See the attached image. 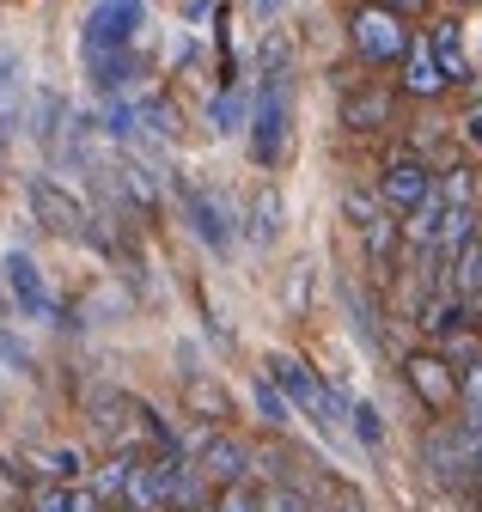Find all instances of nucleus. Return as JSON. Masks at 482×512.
<instances>
[{
	"label": "nucleus",
	"instance_id": "obj_10",
	"mask_svg": "<svg viewBox=\"0 0 482 512\" xmlns=\"http://www.w3.org/2000/svg\"><path fill=\"white\" fill-rule=\"evenodd\" d=\"M403 384L421 397V409L428 415H446L452 403H458V366L446 360V354H403Z\"/></svg>",
	"mask_w": 482,
	"mask_h": 512
},
{
	"label": "nucleus",
	"instance_id": "obj_4",
	"mask_svg": "<svg viewBox=\"0 0 482 512\" xmlns=\"http://www.w3.org/2000/svg\"><path fill=\"white\" fill-rule=\"evenodd\" d=\"M348 49L367 61V68H391V61H403V49H409V31H403V19L397 13H385V7H354L348 13Z\"/></svg>",
	"mask_w": 482,
	"mask_h": 512
},
{
	"label": "nucleus",
	"instance_id": "obj_19",
	"mask_svg": "<svg viewBox=\"0 0 482 512\" xmlns=\"http://www.w3.org/2000/svg\"><path fill=\"white\" fill-rule=\"evenodd\" d=\"M245 232H251V244H275L281 238V189L275 183H263L257 196H251V214H245Z\"/></svg>",
	"mask_w": 482,
	"mask_h": 512
},
{
	"label": "nucleus",
	"instance_id": "obj_24",
	"mask_svg": "<svg viewBox=\"0 0 482 512\" xmlns=\"http://www.w3.org/2000/svg\"><path fill=\"white\" fill-rule=\"evenodd\" d=\"M123 196H129L147 220L159 214V183H153V171H147L141 159H123Z\"/></svg>",
	"mask_w": 482,
	"mask_h": 512
},
{
	"label": "nucleus",
	"instance_id": "obj_22",
	"mask_svg": "<svg viewBox=\"0 0 482 512\" xmlns=\"http://www.w3.org/2000/svg\"><path fill=\"white\" fill-rule=\"evenodd\" d=\"M342 293H348V311H354V336L379 354V348H385V330H379V305H373V293H360L354 281H348Z\"/></svg>",
	"mask_w": 482,
	"mask_h": 512
},
{
	"label": "nucleus",
	"instance_id": "obj_29",
	"mask_svg": "<svg viewBox=\"0 0 482 512\" xmlns=\"http://www.w3.org/2000/svg\"><path fill=\"white\" fill-rule=\"evenodd\" d=\"M208 512H257V488H251V482H232V488H214Z\"/></svg>",
	"mask_w": 482,
	"mask_h": 512
},
{
	"label": "nucleus",
	"instance_id": "obj_25",
	"mask_svg": "<svg viewBox=\"0 0 482 512\" xmlns=\"http://www.w3.org/2000/svg\"><path fill=\"white\" fill-rule=\"evenodd\" d=\"M251 397H257V415L281 433V427H293V403L275 391V384H269V372H257V384H251Z\"/></svg>",
	"mask_w": 482,
	"mask_h": 512
},
{
	"label": "nucleus",
	"instance_id": "obj_5",
	"mask_svg": "<svg viewBox=\"0 0 482 512\" xmlns=\"http://www.w3.org/2000/svg\"><path fill=\"white\" fill-rule=\"evenodd\" d=\"M141 19H147V0H98V7L86 13V37H80L86 61H98V55H123V49L135 43Z\"/></svg>",
	"mask_w": 482,
	"mask_h": 512
},
{
	"label": "nucleus",
	"instance_id": "obj_12",
	"mask_svg": "<svg viewBox=\"0 0 482 512\" xmlns=\"http://www.w3.org/2000/svg\"><path fill=\"white\" fill-rule=\"evenodd\" d=\"M391 116H397V92H385V86L342 92V128L348 135H379V128H391Z\"/></svg>",
	"mask_w": 482,
	"mask_h": 512
},
{
	"label": "nucleus",
	"instance_id": "obj_37",
	"mask_svg": "<svg viewBox=\"0 0 482 512\" xmlns=\"http://www.w3.org/2000/svg\"><path fill=\"white\" fill-rule=\"evenodd\" d=\"M318 512H367L360 500H342V506H318Z\"/></svg>",
	"mask_w": 482,
	"mask_h": 512
},
{
	"label": "nucleus",
	"instance_id": "obj_9",
	"mask_svg": "<svg viewBox=\"0 0 482 512\" xmlns=\"http://www.w3.org/2000/svg\"><path fill=\"white\" fill-rule=\"evenodd\" d=\"M25 202H31L37 226L55 238H86V226H92V214L74 202V189H62L55 177H25Z\"/></svg>",
	"mask_w": 482,
	"mask_h": 512
},
{
	"label": "nucleus",
	"instance_id": "obj_20",
	"mask_svg": "<svg viewBox=\"0 0 482 512\" xmlns=\"http://www.w3.org/2000/svg\"><path fill=\"white\" fill-rule=\"evenodd\" d=\"M446 293H458V299H482V232L452 256V269H446Z\"/></svg>",
	"mask_w": 482,
	"mask_h": 512
},
{
	"label": "nucleus",
	"instance_id": "obj_32",
	"mask_svg": "<svg viewBox=\"0 0 482 512\" xmlns=\"http://www.w3.org/2000/svg\"><path fill=\"white\" fill-rule=\"evenodd\" d=\"M0 360H7V366H19V372L31 366V354H25V342H13L7 330H0Z\"/></svg>",
	"mask_w": 482,
	"mask_h": 512
},
{
	"label": "nucleus",
	"instance_id": "obj_30",
	"mask_svg": "<svg viewBox=\"0 0 482 512\" xmlns=\"http://www.w3.org/2000/svg\"><path fill=\"white\" fill-rule=\"evenodd\" d=\"M135 116L147 122V135H159V141H171V135H177V110H171V104H159V98H153V104H141Z\"/></svg>",
	"mask_w": 482,
	"mask_h": 512
},
{
	"label": "nucleus",
	"instance_id": "obj_38",
	"mask_svg": "<svg viewBox=\"0 0 482 512\" xmlns=\"http://www.w3.org/2000/svg\"><path fill=\"white\" fill-rule=\"evenodd\" d=\"M275 7H281V0H257V13H263V19H269V13H275Z\"/></svg>",
	"mask_w": 482,
	"mask_h": 512
},
{
	"label": "nucleus",
	"instance_id": "obj_28",
	"mask_svg": "<svg viewBox=\"0 0 482 512\" xmlns=\"http://www.w3.org/2000/svg\"><path fill=\"white\" fill-rule=\"evenodd\" d=\"M214 135H232V128L238 122H245V92H238V86H220V98H214Z\"/></svg>",
	"mask_w": 482,
	"mask_h": 512
},
{
	"label": "nucleus",
	"instance_id": "obj_6",
	"mask_svg": "<svg viewBox=\"0 0 482 512\" xmlns=\"http://www.w3.org/2000/svg\"><path fill=\"white\" fill-rule=\"evenodd\" d=\"M434 196V171L421 165V153H391L385 159V171H379V208L391 214V220H409L421 202Z\"/></svg>",
	"mask_w": 482,
	"mask_h": 512
},
{
	"label": "nucleus",
	"instance_id": "obj_27",
	"mask_svg": "<svg viewBox=\"0 0 482 512\" xmlns=\"http://www.w3.org/2000/svg\"><path fill=\"white\" fill-rule=\"evenodd\" d=\"M342 427H354V439L367 445V452H379V445H385V421H379V409H373V403H348Z\"/></svg>",
	"mask_w": 482,
	"mask_h": 512
},
{
	"label": "nucleus",
	"instance_id": "obj_23",
	"mask_svg": "<svg viewBox=\"0 0 482 512\" xmlns=\"http://www.w3.org/2000/svg\"><path fill=\"white\" fill-rule=\"evenodd\" d=\"M129 470H135V452H110L98 464V476H92V494L98 500H123L129 494Z\"/></svg>",
	"mask_w": 482,
	"mask_h": 512
},
{
	"label": "nucleus",
	"instance_id": "obj_16",
	"mask_svg": "<svg viewBox=\"0 0 482 512\" xmlns=\"http://www.w3.org/2000/svg\"><path fill=\"white\" fill-rule=\"evenodd\" d=\"M403 92L409 98H440L446 92V74H440L428 37H409V49H403Z\"/></svg>",
	"mask_w": 482,
	"mask_h": 512
},
{
	"label": "nucleus",
	"instance_id": "obj_26",
	"mask_svg": "<svg viewBox=\"0 0 482 512\" xmlns=\"http://www.w3.org/2000/svg\"><path fill=\"white\" fill-rule=\"evenodd\" d=\"M257 512H318V506H312V494H306V488H293V482H269V488L257 494Z\"/></svg>",
	"mask_w": 482,
	"mask_h": 512
},
{
	"label": "nucleus",
	"instance_id": "obj_34",
	"mask_svg": "<svg viewBox=\"0 0 482 512\" xmlns=\"http://www.w3.org/2000/svg\"><path fill=\"white\" fill-rule=\"evenodd\" d=\"M98 506H104V500H98L92 488H80V482H74V512H98Z\"/></svg>",
	"mask_w": 482,
	"mask_h": 512
},
{
	"label": "nucleus",
	"instance_id": "obj_31",
	"mask_svg": "<svg viewBox=\"0 0 482 512\" xmlns=\"http://www.w3.org/2000/svg\"><path fill=\"white\" fill-rule=\"evenodd\" d=\"M31 512H74V488H62V482H43V488L31 494Z\"/></svg>",
	"mask_w": 482,
	"mask_h": 512
},
{
	"label": "nucleus",
	"instance_id": "obj_17",
	"mask_svg": "<svg viewBox=\"0 0 482 512\" xmlns=\"http://www.w3.org/2000/svg\"><path fill=\"white\" fill-rule=\"evenodd\" d=\"M68 116H74V110H68V98L55 92V86H43V92H37V116L25 122V128H31V141H37L43 153H62V135H68Z\"/></svg>",
	"mask_w": 482,
	"mask_h": 512
},
{
	"label": "nucleus",
	"instance_id": "obj_2",
	"mask_svg": "<svg viewBox=\"0 0 482 512\" xmlns=\"http://www.w3.org/2000/svg\"><path fill=\"white\" fill-rule=\"evenodd\" d=\"M287 135H293V80L275 74V80H263V92L251 104V159L263 171H275L287 159Z\"/></svg>",
	"mask_w": 482,
	"mask_h": 512
},
{
	"label": "nucleus",
	"instance_id": "obj_36",
	"mask_svg": "<svg viewBox=\"0 0 482 512\" xmlns=\"http://www.w3.org/2000/svg\"><path fill=\"white\" fill-rule=\"evenodd\" d=\"M470 135H476V141H482V98H476V104H470Z\"/></svg>",
	"mask_w": 482,
	"mask_h": 512
},
{
	"label": "nucleus",
	"instance_id": "obj_11",
	"mask_svg": "<svg viewBox=\"0 0 482 512\" xmlns=\"http://www.w3.org/2000/svg\"><path fill=\"white\" fill-rule=\"evenodd\" d=\"M177 196H184V214H190L196 238H202L214 256H226V250H232V214H226V202L214 196V189H202V183H184V177H177Z\"/></svg>",
	"mask_w": 482,
	"mask_h": 512
},
{
	"label": "nucleus",
	"instance_id": "obj_40",
	"mask_svg": "<svg viewBox=\"0 0 482 512\" xmlns=\"http://www.w3.org/2000/svg\"><path fill=\"white\" fill-rule=\"evenodd\" d=\"M165 512H177V506H165Z\"/></svg>",
	"mask_w": 482,
	"mask_h": 512
},
{
	"label": "nucleus",
	"instance_id": "obj_35",
	"mask_svg": "<svg viewBox=\"0 0 482 512\" xmlns=\"http://www.w3.org/2000/svg\"><path fill=\"white\" fill-rule=\"evenodd\" d=\"M470 494H476V506H482V445H476V458H470Z\"/></svg>",
	"mask_w": 482,
	"mask_h": 512
},
{
	"label": "nucleus",
	"instance_id": "obj_18",
	"mask_svg": "<svg viewBox=\"0 0 482 512\" xmlns=\"http://www.w3.org/2000/svg\"><path fill=\"white\" fill-rule=\"evenodd\" d=\"M129 409H135V397L110 391V384H92V391H86V415H92V427H98L104 439L123 433V415H129Z\"/></svg>",
	"mask_w": 482,
	"mask_h": 512
},
{
	"label": "nucleus",
	"instance_id": "obj_21",
	"mask_svg": "<svg viewBox=\"0 0 482 512\" xmlns=\"http://www.w3.org/2000/svg\"><path fill=\"white\" fill-rule=\"evenodd\" d=\"M184 403H190V415H202V421H226L232 415V397L220 391V384L214 378H184Z\"/></svg>",
	"mask_w": 482,
	"mask_h": 512
},
{
	"label": "nucleus",
	"instance_id": "obj_15",
	"mask_svg": "<svg viewBox=\"0 0 482 512\" xmlns=\"http://www.w3.org/2000/svg\"><path fill=\"white\" fill-rule=\"evenodd\" d=\"M7 287H13V299H19L31 317H62V311H55V299H49V287H43V275H37V263H31L25 250L7 256Z\"/></svg>",
	"mask_w": 482,
	"mask_h": 512
},
{
	"label": "nucleus",
	"instance_id": "obj_13",
	"mask_svg": "<svg viewBox=\"0 0 482 512\" xmlns=\"http://www.w3.org/2000/svg\"><path fill=\"white\" fill-rule=\"evenodd\" d=\"M19 128H25V61L0 49V159H7Z\"/></svg>",
	"mask_w": 482,
	"mask_h": 512
},
{
	"label": "nucleus",
	"instance_id": "obj_3",
	"mask_svg": "<svg viewBox=\"0 0 482 512\" xmlns=\"http://www.w3.org/2000/svg\"><path fill=\"white\" fill-rule=\"evenodd\" d=\"M342 208H348V220L360 226V244H367L373 281H397V238H403V226L379 208V196H367V189H348Z\"/></svg>",
	"mask_w": 482,
	"mask_h": 512
},
{
	"label": "nucleus",
	"instance_id": "obj_8",
	"mask_svg": "<svg viewBox=\"0 0 482 512\" xmlns=\"http://www.w3.org/2000/svg\"><path fill=\"white\" fill-rule=\"evenodd\" d=\"M190 464L202 470L208 488H232V482H251V445L232 439V433L196 427V433H190Z\"/></svg>",
	"mask_w": 482,
	"mask_h": 512
},
{
	"label": "nucleus",
	"instance_id": "obj_14",
	"mask_svg": "<svg viewBox=\"0 0 482 512\" xmlns=\"http://www.w3.org/2000/svg\"><path fill=\"white\" fill-rule=\"evenodd\" d=\"M428 49H434V61H440L446 86L476 80V74H470V49H464V25H458V19H434V25H428Z\"/></svg>",
	"mask_w": 482,
	"mask_h": 512
},
{
	"label": "nucleus",
	"instance_id": "obj_33",
	"mask_svg": "<svg viewBox=\"0 0 482 512\" xmlns=\"http://www.w3.org/2000/svg\"><path fill=\"white\" fill-rule=\"evenodd\" d=\"M373 7H385L397 19H415V13H428V0H373Z\"/></svg>",
	"mask_w": 482,
	"mask_h": 512
},
{
	"label": "nucleus",
	"instance_id": "obj_7",
	"mask_svg": "<svg viewBox=\"0 0 482 512\" xmlns=\"http://www.w3.org/2000/svg\"><path fill=\"white\" fill-rule=\"evenodd\" d=\"M470 458H476V445H470L464 427H452V421H434L428 439H421V470L434 476V488L464 494V488H470Z\"/></svg>",
	"mask_w": 482,
	"mask_h": 512
},
{
	"label": "nucleus",
	"instance_id": "obj_1",
	"mask_svg": "<svg viewBox=\"0 0 482 512\" xmlns=\"http://www.w3.org/2000/svg\"><path fill=\"white\" fill-rule=\"evenodd\" d=\"M263 372H269V384L293 403V409H306L324 433H342V415H348V397L342 391H330V384L299 360V354H287V348H269L263 354Z\"/></svg>",
	"mask_w": 482,
	"mask_h": 512
},
{
	"label": "nucleus",
	"instance_id": "obj_39",
	"mask_svg": "<svg viewBox=\"0 0 482 512\" xmlns=\"http://www.w3.org/2000/svg\"><path fill=\"white\" fill-rule=\"evenodd\" d=\"M452 7H482V0H452Z\"/></svg>",
	"mask_w": 482,
	"mask_h": 512
}]
</instances>
